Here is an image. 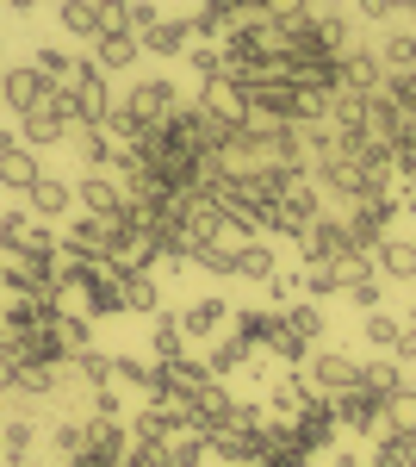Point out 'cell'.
Returning <instances> with one entry per match:
<instances>
[{
	"label": "cell",
	"instance_id": "1",
	"mask_svg": "<svg viewBox=\"0 0 416 467\" xmlns=\"http://www.w3.org/2000/svg\"><path fill=\"white\" fill-rule=\"evenodd\" d=\"M317 343H323V312H317V299H292L286 312H274L268 349H274L279 361H299V368H305V356H311Z\"/></svg>",
	"mask_w": 416,
	"mask_h": 467
},
{
	"label": "cell",
	"instance_id": "2",
	"mask_svg": "<svg viewBox=\"0 0 416 467\" xmlns=\"http://www.w3.org/2000/svg\"><path fill=\"white\" fill-rule=\"evenodd\" d=\"M63 255V250H56ZM56 255H32V250H13L0 262V287L13 299H56Z\"/></svg>",
	"mask_w": 416,
	"mask_h": 467
},
{
	"label": "cell",
	"instance_id": "3",
	"mask_svg": "<svg viewBox=\"0 0 416 467\" xmlns=\"http://www.w3.org/2000/svg\"><path fill=\"white\" fill-rule=\"evenodd\" d=\"M69 119L75 125H106V112H112V88H106V75L94 57H75V81H69Z\"/></svg>",
	"mask_w": 416,
	"mask_h": 467
},
{
	"label": "cell",
	"instance_id": "4",
	"mask_svg": "<svg viewBox=\"0 0 416 467\" xmlns=\"http://www.w3.org/2000/svg\"><path fill=\"white\" fill-rule=\"evenodd\" d=\"M69 100L63 94H44L32 112H19V144L25 150H50V144H69Z\"/></svg>",
	"mask_w": 416,
	"mask_h": 467
},
{
	"label": "cell",
	"instance_id": "5",
	"mask_svg": "<svg viewBox=\"0 0 416 467\" xmlns=\"http://www.w3.org/2000/svg\"><path fill=\"white\" fill-rule=\"evenodd\" d=\"M305 380L317 387V399H336V393H354V380H360V361L348 356V349H323L317 343L311 356H305V368H299Z\"/></svg>",
	"mask_w": 416,
	"mask_h": 467
},
{
	"label": "cell",
	"instance_id": "6",
	"mask_svg": "<svg viewBox=\"0 0 416 467\" xmlns=\"http://www.w3.org/2000/svg\"><path fill=\"white\" fill-rule=\"evenodd\" d=\"M380 405H385V399L360 393V387H354V393H336V399H330L336 424H342L348 436H367V442H380V436H385V424H380Z\"/></svg>",
	"mask_w": 416,
	"mask_h": 467
},
{
	"label": "cell",
	"instance_id": "7",
	"mask_svg": "<svg viewBox=\"0 0 416 467\" xmlns=\"http://www.w3.org/2000/svg\"><path fill=\"white\" fill-rule=\"evenodd\" d=\"M336 69H342V88H348V94H360V100H373V94L385 88V63H380L373 44H348Z\"/></svg>",
	"mask_w": 416,
	"mask_h": 467
},
{
	"label": "cell",
	"instance_id": "8",
	"mask_svg": "<svg viewBox=\"0 0 416 467\" xmlns=\"http://www.w3.org/2000/svg\"><path fill=\"white\" fill-rule=\"evenodd\" d=\"M317 405H323V399H317V387L305 380V374H299V368H292V374H279L274 393H268V418H286V424H299V418H311Z\"/></svg>",
	"mask_w": 416,
	"mask_h": 467
},
{
	"label": "cell",
	"instance_id": "9",
	"mask_svg": "<svg viewBox=\"0 0 416 467\" xmlns=\"http://www.w3.org/2000/svg\"><path fill=\"white\" fill-rule=\"evenodd\" d=\"M237 88H243V81H237ZM243 100H249L255 119H299V88H292L286 75H274V81H249Z\"/></svg>",
	"mask_w": 416,
	"mask_h": 467
},
{
	"label": "cell",
	"instance_id": "10",
	"mask_svg": "<svg viewBox=\"0 0 416 467\" xmlns=\"http://www.w3.org/2000/svg\"><path fill=\"white\" fill-rule=\"evenodd\" d=\"M125 107L137 112V119H149V125H162V119H174V112L187 107V100H180V88H174V81L149 75V81H137V88L125 94Z\"/></svg>",
	"mask_w": 416,
	"mask_h": 467
},
{
	"label": "cell",
	"instance_id": "11",
	"mask_svg": "<svg viewBox=\"0 0 416 467\" xmlns=\"http://www.w3.org/2000/svg\"><path fill=\"white\" fill-rule=\"evenodd\" d=\"M37 175H44V169H37V150H25L13 131H0V187H6V193H32Z\"/></svg>",
	"mask_w": 416,
	"mask_h": 467
},
{
	"label": "cell",
	"instance_id": "12",
	"mask_svg": "<svg viewBox=\"0 0 416 467\" xmlns=\"http://www.w3.org/2000/svg\"><path fill=\"white\" fill-rule=\"evenodd\" d=\"M69 187H75V206H87V218H118L125 213V187L112 175H94V169H87V175L69 181Z\"/></svg>",
	"mask_w": 416,
	"mask_h": 467
},
{
	"label": "cell",
	"instance_id": "13",
	"mask_svg": "<svg viewBox=\"0 0 416 467\" xmlns=\"http://www.w3.org/2000/svg\"><path fill=\"white\" fill-rule=\"evenodd\" d=\"M69 144L81 156V169H94V175H112V162H118V144H112V131L106 125H69Z\"/></svg>",
	"mask_w": 416,
	"mask_h": 467
},
{
	"label": "cell",
	"instance_id": "14",
	"mask_svg": "<svg viewBox=\"0 0 416 467\" xmlns=\"http://www.w3.org/2000/svg\"><path fill=\"white\" fill-rule=\"evenodd\" d=\"M373 275H380L385 287L416 281V237H385L380 250H373Z\"/></svg>",
	"mask_w": 416,
	"mask_h": 467
},
{
	"label": "cell",
	"instance_id": "15",
	"mask_svg": "<svg viewBox=\"0 0 416 467\" xmlns=\"http://www.w3.org/2000/svg\"><path fill=\"white\" fill-rule=\"evenodd\" d=\"M44 94H50V88H44V75H37L32 63H19V69H0V107H6V112H32Z\"/></svg>",
	"mask_w": 416,
	"mask_h": 467
},
{
	"label": "cell",
	"instance_id": "16",
	"mask_svg": "<svg viewBox=\"0 0 416 467\" xmlns=\"http://www.w3.org/2000/svg\"><path fill=\"white\" fill-rule=\"evenodd\" d=\"M137 44L149 50V57H187V50H193V26L174 19V13H162L156 26H143V32H137Z\"/></svg>",
	"mask_w": 416,
	"mask_h": 467
},
{
	"label": "cell",
	"instance_id": "17",
	"mask_svg": "<svg viewBox=\"0 0 416 467\" xmlns=\"http://www.w3.org/2000/svg\"><path fill=\"white\" fill-rule=\"evenodd\" d=\"M292 431H299V442H305V455H336V449H342V424H336V411H330V399L317 405L311 418H299Z\"/></svg>",
	"mask_w": 416,
	"mask_h": 467
},
{
	"label": "cell",
	"instance_id": "18",
	"mask_svg": "<svg viewBox=\"0 0 416 467\" xmlns=\"http://www.w3.org/2000/svg\"><path fill=\"white\" fill-rule=\"evenodd\" d=\"M199 107L218 112V119H230V125L249 119V100H243V88H237V75H211V81H199Z\"/></svg>",
	"mask_w": 416,
	"mask_h": 467
},
{
	"label": "cell",
	"instance_id": "19",
	"mask_svg": "<svg viewBox=\"0 0 416 467\" xmlns=\"http://www.w3.org/2000/svg\"><path fill=\"white\" fill-rule=\"evenodd\" d=\"M199 387H211V368H206V356L162 361V399H193Z\"/></svg>",
	"mask_w": 416,
	"mask_h": 467
},
{
	"label": "cell",
	"instance_id": "20",
	"mask_svg": "<svg viewBox=\"0 0 416 467\" xmlns=\"http://www.w3.org/2000/svg\"><path fill=\"white\" fill-rule=\"evenodd\" d=\"M118 293H125V312H162V281L149 275V268H125L118 275Z\"/></svg>",
	"mask_w": 416,
	"mask_h": 467
},
{
	"label": "cell",
	"instance_id": "21",
	"mask_svg": "<svg viewBox=\"0 0 416 467\" xmlns=\"http://www.w3.org/2000/svg\"><path fill=\"white\" fill-rule=\"evenodd\" d=\"M224 318H230V306H224L218 293H206V299H193V306L180 312V330H187V343H206V337H218Z\"/></svg>",
	"mask_w": 416,
	"mask_h": 467
},
{
	"label": "cell",
	"instance_id": "22",
	"mask_svg": "<svg viewBox=\"0 0 416 467\" xmlns=\"http://www.w3.org/2000/svg\"><path fill=\"white\" fill-rule=\"evenodd\" d=\"M137 57H143L137 32H100V37H94V63H100V75H112V69H131Z\"/></svg>",
	"mask_w": 416,
	"mask_h": 467
},
{
	"label": "cell",
	"instance_id": "23",
	"mask_svg": "<svg viewBox=\"0 0 416 467\" xmlns=\"http://www.w3.org/2000/svg\"><path fill=\"white\" fill-rule=\"evenodd\" d=\"M25 206H32V218H63L75 206V187H69V181H56V175H37L32 193H25Z\"/></svg>",
	"mask_w": 416,
	"mask_h": 467
},
{
	"label": "cell",
	"instance_id": "24",
	"mask_svg": "<svg viewBox=\"0 0 416 467\" xmlns=\"http://www.w3.org/2000/svg\"><path fill=\"white\" fill-rule=\"evenodd\" d=\"M32 69L44 75V88H50V94H69V81H75V57L63 50V44H37V50H32Z\"/></svg>",
	"mask_w": 416,
	"mask_h": 467
},
{
	"label": "cell",
	"instance_id": "25",
	"mask_svg": "<svg viewBox=\"0 0 416 467\" xmlns=\"http://www.w3.org/2000/svg\"><path fill=\"white\" fill-rule=\"evenodd\" d=\"M56 19H63V32H69V37H81V44H94V37L106 32L100 0H63V6H56Z\"/></svg>",
	"mask_w": 416,
	"mask_h": 467
},
{
	"label": "cell",
	"instance_id": "26",
	"mask_svg": "<svg viewBox=\"0 0 416 467\" xmlns=\"http://www.w3.org/2000/svg\"><path fill=\"white\" fill-rule=\"evenodd\" d=\"M380 424H385V436H416V380H404L380 405Z\"/></svg>",
	"mask_w": 416,
	"mask_h": 467
},
{
	"label": "cell",
	"instance_id": "27",
	"mask_svg": "<svg viewBox=\"0 0 416 467\" xmlns=\"http://www.w3.org/2000/svg\"><path fill=\"white\" fill-rule=\"evenodd\" d=\"M274 275H279L274 244H268V237H249L243 250H237V281H261V287H268Z\"/></svg>",
	"mask_w": 416,
	"mask_h": 467
},
{
	"label": "cell",
	"instance_id": "28",
	"mask_svg": "<svg viewBox=\"0 0 416 467\" xmlns=\"http://www.w3.org/2000/svg\"><path fill=\"white\" fill-rule=\"evenodd\" d=\"M360 393H373V399H391L398 387H404V361L398 356H385V361H360V380H354Z\"/></svg>",
	"mask_w": 416,
	"mask_h": 467
},
{
	"label": "cell",
	"instance_id": "29",
	"mask_svg": "<svg viewBox=\"0 0 416 467\" xmlns=\"http://www.w3.org/2000/svg\"><path fill=\"white\" fill-rule=\"evenodd\" d=\"M149 349H156V361H180L187 356V330H180V318L156 312V318H149Z\"/></svg>",
	"mask_w": 416,
	"mask_h": 467
},
{
	"label": "cell",
	"instance_id": "30",
	"mask_svg": "<svg viewBox=\"0 0 416 467\" xmlns=\"http://www.w3.org/2000/svg\"><path fill=\"white\" fill-rule=\"evenodd\" d=\"M299 287H305V299L342 293V262H305V268H299Z\"/></svg>",
	"mask_w": 416,
	"mask_h": 467
},
{
	"label": "cell",
	"instance_id": "31",
	"mask_svg": "<svg viewBox=\"0 0 416 467\" xmlns=\"http://www.w3.org/2000/svg\"><path fill=\"white\" fill-rule=\"evenodd\" d=\"M230 318H237V343L268 349V337H274V312H268V306H243V312H230Z\"/></svg>",
	"mask_w": 416,
	"mask_h": 467
},
{
	"label": "cell",
	"instance_id": "32",
	"mask_svg": "<svg viewBox=\"0 0 416 467\" xmlns=\"http://www.w3.org/2000/svg\"><path fill=\"white\" fill-rule=\"evenodd\" d=\"M162 449H168V462L174 467H199L211 455V442L199 431H187V424H180V431H168V442H162Z\"/></svg>",
	"mask_w": 416,
	"mask_h": 467
},
{
	"label": "cell",
	"instance_id": "33",
	"mask_svg": "<svg viewBox=\"0 0 416 467\" xmlns=\"http://www.w3.org/2000/svg\"><path fill=\"white\" fill-rule=\"evenodd\" d=\"M373 50H380L385 69H411L416 75V32H404V26H398V32H385Z\"/></svg>",
	"mask_w": 416,
	"mask_h": 467
},
{
	"label": "cell",
	"instance_id": "34",
	"mask_svg": "<svg viewBox=\"0 0 416 467\" xmlns=\"http://www.w3.org/2000/svg\"><path fill=\"white\" fill-rule=\"evenodd\" d=\"M249 356H255V349H249V343H237V337H224V343H211V349H206V368H211V380H224V374H237V368H243Z\"/></svg>",
	"mask_w": 416,
	"mask_h": 467
},
{
	"label": "cell",
	"instance_id": "35",
	"mask_svg": "<svg viewBox=\"0 0 416 467\" xmlns=\"http://www.w3.org/2000/svg\"><path fill=\"white\" fill-rule=\"evenodd\" d=\"M50 449H56L63 462H81V455H87V418H63V424L50 431Z\"/></svg>",
	"mask_w": 416,
	"mask_h": 467
},
{
	"label": "cell",
	"instance_id": "36",
	"mask_svg": "<svg viewBox=\"0 0 416 467\" xmlns=\"http://www.w3.org/2000/svg\"><path fill=\"white\" fill-rule=\"evenodd\" d=\"M87 337H94V330H87V312H56V343H63V356H81V349H94Z\"/></svg>",
	"mask_w": 416,
	"mask_h": 467
},
{
	"label": "cell",
	"instance_id": "37",
	"mask_svg": "<svg viewBox=\"0 0 416 467\" xmlns=\"http://www.w3.org/2000/svg\"><path fill=\"white\" fill-rule=\"evenodd\" d=\"M342 293L354 299V306H360V312H380V306H385V281L373 275V268H360V275H354Z\"/></svg>",
	"mask_w": 416,
	"mask_h": 467
},
{
	"label": "cell",
	"instance_id": "38",
	"mask_svg": "<svg viewBox=\"0 0 416 467\" xmlns=\"http://www.w3.org/2000/svg\"><path fill=\"white\" fill-rule=\"evenodd\" d=\"M360 330H367V343H373V349H385V356H391V343H398V330H404V318H391V312H367V324H360Z\"/></svg>",
	"mask_w": 416,
	"mask_h": 467
},
{
	"label": "cell",
	"instance_id": "39",
	"mask_svg": "<svg viewBox=\"0 0 416 467\" xmlns=\"http://www.w3.org/2000/svg\"><path fill=\"white\" fill-rule=\"evenodd\" d=\"M367 467H416L411 462V442H404V436H380V442H373V462Z\"/></svg>",
	"mask_w": 416,
	"mask_h": 467
},
{
	"label": "cell",
	"instance_id": "40",
	"mask_svg": "<svg viewBox=\"0 0 416 467\" xmlns=\"http://www.w3.org/2000/svg\"><path fill=\"white\" fill-rule=\"evenodd\" d=\"M187 63L199 69V81H211V75H230V69H224V50H218V44H193V50H187Z\"/></svg>",
	"mask_w": 416,
	"mask_h": 467
},
{
	"label": "cell",
	"instance_id": "41",
	"mask_svg": "<svg viewBox=\"0 0 416 467\" xmlns=\"http://www.w3.org/2000/svg\"><path fill=\"white\" fill-rule=\"evenodd\" d=\"M118 467H174V462H168V449H162V442H131Z\"/></svg>",
	"mask_w": 416,
	"mask_h": 467
},
{
	"label": "cell",
	"instance_id": "42",
	"mask_svg": "<svg viewBox=\"0 0 416 467\" xmlns=\"http://www.w3.org/2000/svg\"><path fill=\"white\" fill-rule=\"evenodd\" d=\"M299 293H305V287H299V275H274V281H268V312H286Z\"/></svg>",
	"mask_w": 416,
	"mask_h": 467
},
{
	"label": "cell",
	"instance_id": "43",
	"mask_svg": "<svg viewBox=\"0 0 416 467\" xmlns=\"http://www.w3.org/2000/svg\"><path fill=\"white\" fill-rule=\"evenodd\" d=\"M354 13H360V19H398V0H354Z\"/></svg>",
	"mask_w": 416,
	"mask_h": 467
},
{
	"label": "cell",
	"instance_id": "44",
	"mask_svg": "<svg viewBox=\"0 0 416 467\" xmlns=\"http://www.w3.org/2000/svg\"><path fill=\"white\" fill-rule=\"evenodd\" d=\"M391 356L398 361H416V324L404 318V330H398V343H391Z\"/></svg>",
	"mask_w": 416,
	"mask_h": 467
},
{
	"label": "cell",
	"instance_id": "45",
	"mask_svg": "<svg viewBox=\"0 0 416 467\" xmlns=\"http://www.w3.org/2000/svg\"><path fill=\"white\" fill-rule=\"evenodd\" d=\"M13 374H19V356L0 343V393H13Z\"/></svg>",
	"mask_w": 416,
	"mask_h": 467
},
{
	"label": "cell",
	"instance_id": "46",
	"mask_svg": "<svg viewBox=\"0 0 416 467\" xmlns=\"http://www.w3.org/2000/svg\"><path fill=\"white\" fill-rule=\"evenodd\" d=\"M0 6H13V13H37L44 0H0Z\"/></svg>",
	"mask_w": 416,
	"mask_h": 467
},
{
	"label": "cell",
	"instance_id": "47",
	"mask_svg": "<svg viewBox=\"0 0 416 467\" xmlns=\"http://www.w3.org/2000/svg\"><path fill=\"white\" fill-rule=\"evenodd\" d=\"M63 467H112V462H94V455H81V462H63Z\"/></svg>",
	"mask_w": 416,
	"mask_h": 467
},
{
	"label": "cell",
	"instance_id": "48",
	"mask_svg": "<svg viewBox=\"0 0 416 467\" xmlns=\"http://www.w3.org/2000/svg\"><path fill=\"white\" fill-rule=\"evenodd\" d=\"M398 19H416V0H398Z\"/></svg>",
	"mask_w": 416,
	"mask_h": 467
},
{
	"label": "cell",
	"instance_id": "49",
	"mask_svg": "<svg viewBox=\"0 0 416 467\" xmlns=\"http://www.w3.org/2000/svg\"><path fill=\"white\" fill-rule=\"evenodd\" d=\"M0 63H6V44H0Z\"/></svg>",
	"mask_w": 416,
	"mask_h": 467
},
{
	"label": "cell",
	"instance_id": "50",
	"mask_svg": "<svg viewBox=\"0 0 416 467\" xmlns=\"http://www.w3.org/2000/svg\"><path fill=\"white\" fill-rule=\"evenodd\" d=\"M112 6H131V0H112Z\"/></svg>",
	"mask_w": 416,
	"mask_h": 467
},
{
	"label": "cell",
	"instance_id": "51",
	"mask_svg": "<svg viewBox=\"0 0 416 467\" xmlns=\"http://www.w3.org/2000/svg\"><path fill=\"white\" fill-rule=\"evenodd\" d=\"M411 324H416V306H411Z\"/></svg>",
	"mask_w": 416,
	"mask_h": 467
}]
</instances>
